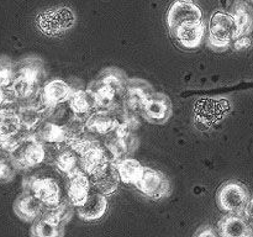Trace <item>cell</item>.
<instances>
[{
  "instance_id": "83f0119b",
  "label": "cell",
  "mask_w": 253,
  "mask_h": 237,
  "mask_svg": "<svg viewBox=\"0 0 253 237\" xmlns=\"http://www.w3.org/2000/svg\"><path fill=\"white\" fill-rule=\"evenodd\" d=\"M54 164H56L57 169L69 175L78 170L79 158H77V156L74 155L73 150H62L57 153L56 158H54Z\"/></svg>"
},
{
  "instance_id": "ba28073f",
  "label": "cell",
  "mask_w": 253,
  "mask_h": 237,
  "mask_svg": "<svg viewBox=\"0 0 253 237\" xmlns=\"http://www.w3.org/2000/svg\"><path fill=\"white\" fill-rule=\"evenodd\" d=\"M146 197L153 200H161L170 192V183L168 178L160 170L153 168H143L142 175L135 185Z\"/></svg>"
},
{
  "instance_id": "8992f818",
  "label": "cell",
  "mask_w": 253,
  "mask_h": 237,
  "mask_svg": "<svg viewBox=\"0 0 253 237\" xmlns=\"http://www.w3.org/2000/svg\"><path fill=\"white\" fill-rule=\"evenodd\" d=\"M216 201L222 211L230 214H240L245 211L249 204V192L239 182H227L220 187L216 195Z\"/></svg>"
},
{
  "instance_id": "e575fe53",
  "label": "cell",
  "mask_w": 253,
  "mask_h": 237,
  "mask_svg": "<svg viewBox=\"0 0 253 237\" xmlns=\"http://www.w3.org/2000/svg\"><path fill=\"white\" fill-rule=\"evenodd\" d=\"M245 214H246L247 221L253 226V198L249 201L246 209H245Z\"/></svg>"
},
{
  "instance_id": "5b68a950",
  "label": "cell",
  "mask_w": 253,
  "mask_h": 237,
  "mask_svg": "<svg viewBox=\"0 0 253 237\" xmlns=\"http://www.w3.org/2000/svg\"><path fill=\"white\" fill-rule=\"evenodd\" d=\"M12 162L19 168H32L42 163L46 158V150L34 136L22 138L15 143L11 150Z\"/></svg>"
},
{
  "instance_id": "9a60e30c",
  "label": "cell",
  "mask_w": 253,
  "mask_h": 237,
  "mask_svg": "<svg viewBox=\"0 0 253 237\" xmlns=\"http://www.w3.org/2000/svg\"><path fill=\"white\" fill-rule=\"evenodd\" d=\"M108 210L106 195L99 192H91L82 206L77 207L79 217L84 221H96L104 216Z\"/></svg>"
},
{
  "instance_id": "484cf974",
  "label": "cell",
  "mask_w": 253,
  "mask_h": 237,
  "mask_svg": "<svg viewBox=\"0 0 253 237\" xmlns=\"http://www.w3.org/2000/svg\"><path fill=\"white\" fill-rule=\"evenodd\" d=\"M73 205L67 200H62L59 204L54 205V206L46 207V210H43V214L41 216L47 217V219L52 220V221L57 222V224L64 225L72 219V215H73Z\"/></svg>"
},
{
  "instance_id": "1f68e13d",
  "label": "cell",
  "mask_w": 253,
  "mask_h": 237,
  "mask_svg": "<svg viewBox=\"0 0 253 237\" xmlns=\"http://www.w3.org/2000/svg\"><path fill=\"white\" fill-rule=\"evenodd\" d=\"M12 169L6 164V163L0 162V182H7L12 177Z\"/></svg>"
},
{
  "instance_id": "5bb4252c",
  "label": "cell",
  "mask_w": 253,
  "mask_h": 237,
  "mask_svg": "<svg viewBox=\"0 0 253 237\" xmlns=\"http://www.w3.org/2000/svg\"><path fill=\"white\" fill-rule=\"evenodd\" d=\"M89 178H90L91 187L95 189V192L101 193L104 195L113 194L118 189L119 183L121 182L118 169H116V164L111 160Z\"/></svg>"
},
{
  "instance_id": "d6a6232c",
  "label": "cell",
  "mask_w": 253,
  "mask_h": 237,
  "mask_svg": "<svg viewBox=\"0 0 253 237\" xmlns=\"http://www.w3.org/2000/svg\"><path fill=\"white\" fill-rule=\"evenodd\" d=\"M250 46H251V41H250L249 37L246 36L239 37V39H236V41H235V48L239 49V51L247 48V47Z\"/></svg>"
},
{
  "instance_id": "7a4b0ae2",
  "label": "cell",
  "mask_w": 253,
  "mask_h": 237,
  "mask_svg": "<svg viewBox=\"0 0 253 237\" xmlns=\"http://www.w3.org/2000/svg\"><path fill=\"white\" fill-rule=\"evenodd\" d=\"M239 37L237 25L231 14L216 11L209 21V36L208 46L215 51L227 48L232 41Z\"/></svg>"
},
{
  "instance_id": "603a6c76",
  "label": "cell",
  "mask_w": 253,
  "mask_h": 237,
  "mask_svg": "<svg viewBox=\"0 0 253 237\" xmlns=\"http://www.w3.org/2000/svg\"><path fill=\"white\" fill-rule=\"evenodd\" d=\"M232 17L237 25L239 37L246 36L253 27V10L249 4L244 1H236L232 6ZM237 37V39H239Z\"/></svg>"
},
{
  "instance_id": "2e32d148",
  "label": "cell",
  "mask_w": 253,
  "mask_h": 237,
  "mask_svg": "<svg viewBox=\"0 0 253 237\" xmlns=\"http://www.w3.org/2000/svg\"><path fill=\"white\" fill-rule=\"evenodd\" d=\"M73 93L74 90L71 88V85H68V83L62 79H52L44 85L42 90V99H43L44 105L53 108L58 104L68 101Z\"/></svg>"
},
{
  "instance_id": "44dd1931",
  "label": "cell",
  "mask_w": 253,
  "mask_h": 237,
  "mask_svg": "<svg viewBox=\"0 0 253 237\" xmlns=\"http://www.w3.org/2000/svg\"><path fill=\"white\" fill-rule=\"evenodd\" d=\"M118 121L106 110H98L86 118L85 127L89 131L99 135H106L118 128Z\"/></svg>"
},
{
  "instance_id": "f546056e",
  "label": "cell",
  "mask_w": 253,
  "mask_h": 237,
  "mask_svg": "<svg viewBox=\"0 0 253 237\" xmlns=\"http://www.w3.org/2000/svg\"><path fill=\"white\" fill-rule=\"evenodd\" d=\"M19 116L20 121H21V125L27 128H31L34 126H36L39 123L40 118H41L39 109L36 108H26L25 110L21 111V114Z\"/></svg>"
},
{
  "instance_id": "277c9868",
  "label": "cell",
  "mask_w": 253,
  "mask_h": 237,
  "mask_svg": "<svg viewBox=\"0 0 253 237\" xmlns=\"http://www.w3.org/2000/svg\"><path fill=\"white\" fill-rule=\"evenodd\" d=\"M76 22V16L69 7H54L46 10L36 17L37 27L47 36H59L71 30Z\"/></svg>"
},
{
  "instance_id": "30bf717a",
  "label": "cell",
  "mask_w": 253,
  "mask_h": 237,
  "mask_svg": "<svg viewBox=\"0 0 253 237\" xmlns=\"http://www.w3.org/2000/svg\"><path fill=\"white\" fill-rule=\"evenodd\" d=\"M67 197L74 207H79L86 201L91 193L90 178L82 169L76 170L67 178Z\"/></svg>"
},
{
  "instance_id": "836d02e7",
  "label": "cell",
  "mask_w": 253,
  "mask_h": 237,
  "mask_svg": "<svg viewBox=\"0 0 253 237\" xmlns=\"http://www.w3.org/2000/svg\"><path fill=\"white\" fill-rule=\"evenodd\" d=\"M194 237H217V236L211 227L207 226V227H203V229H200L199 231L195 234Z\"/></svg>"
},
{
  "instance_id": "4fadbf2b",
  "label": "cell",
  "mask_w": 253,
  "mask_h": 237,
  "mask_svg": "<svg viewBox=\"0 0 253 237\" xmlns=\"http://www.w3.org/2000/svg\"><path fill=\"white\" fill-rule=\"evenodd\" d=\"M202 10L198 5L192 1H175L169 7L167 14V24L169 30H174L180 24L188 21H200L202 20Z\"/></svg>"
},
{
  "instance_id": "3957f363",
  "label": "cell",
  "mask_w": 253,
  "mask_h": 237,
  "mask_svg": "<svg viewBox=\"0 0 253 237\" xmlns=\"http://www.w3.org/2000/svg\"><path fill=\"white\" fill-rule=\"evenodd\" d=\"M230 111V103L224 98H203L195 103V125L209 130L224 120Z\"/></svg>"
},
{
  "instance_id": "4dcf8cb0",
  "label": "cell",
  "mask_w": 253,
  "mask_h": 237,
  "mask_svg": "<svg viewBox=\"0 0 253 237\" xmlns=\"http://www.w3.org/2000/svg\"><path fill=\"white\" fill-rule=\"evenodd\" d=\"M14 81V74H12L11 67L9 63H0V88L6 86Z\"/></svg>"
},
{
  "instance_id": "6da1fadb",
  "label": "cell",
  "mask_w": 253,
  "mask_h": 237,
  "mask_svg": "<svg viewBox=\"0 0 253 237\" xmlns=\"http://www.w3.org/2000/svg\"><path fill=\"white\" fill-rule=\"evenodd\" d=\"M127 81L123 72L109 68L101 72L98 78L91 81L88 91L95 98L98 108L101 110L110 109L119 99H124Z\"/></svg>"
},
{
  "instance_id": "e0dca14e",
  "label": "cell",
  "mask_w": 253,
  "mask_h": 237,
  "mask_svg": "<svg viewBox=\"0 0 253 237\" xmlns=\"http://www.w3.org/2000/svg\"><path fill=\"white\" fill-rule=\"evenodd\" d=\"M14 210L17 216L25 221H36L43 214L44 205L34 195L25 192L15 201Z\"/></svg>"
},
{
  "instance_id": "7c38bea8",
  "label": "cell",
  "mask_w": 253,
  "mask_h": 237,
  "mask_svg": "<svg viewBox=\"0 0 253 237\" xmlns=\"http://www.w3.org/2000/svg\"><path fill=\"white\" fill-rule=\"evenodd\" d=\"M170 32L180 47L185 49H195L202 44L203 39H204V22L202 20L184 22Z\"/></svg>"
},
{
  "instance_id": "d590c367",
  "label": "cell",
  "mask_w": 253,
  "mask_h": 237,
  "mask_svg": "<svg viewBox=\"0 0 253 237\" xmlns=\"http://www.w3.org/2000/svg\"><path fill=\"white\" fill-rule=\"evenodd\" d=\"M180 1H192V0H180Z\"/></svg>"
},
{
  "instance_id": "52a82bcc",
  "label": "cell",
  "mask_w": 253,
  "mask_h": 237,
  "mask_svg": "<svg viewBox=\"0 0 253 237\" xmlns=\"http://www.w3.org/2000/svg\"><path fill=\"white\" fill-rule=\"evenodd\" d=\"M26 193L40 200L44 207L54 206L62 201V189L58 180L49 175L32 177L29 180Z\"/></svg>"
},
{
  "instance_id": "cb8c5ba5",
  "label": "cell",
  "mask_w": 253,
  "mask_h": 237,
  "mask_svg": "<svg viewBox=\"0 0 253 237\" xmlns=\"http://www.w3.org/2000/svg\"><path fill=\"white\" fill-rule=\"evenodd\" d=\"M69 108L77 116H85L98 109L95 98L88 90H76L68 100Z\"/></svg>"
},
{
  "instance_id": "ac0fdd59",
  "label": "cell",
  "mask_w": 253,
  "mask_h": 237,
  "mask_svg": "<svg viewBox=\"0 0 253 237\" xmlns=\"http://www.w3.org/2000/svg\"><path fill=\"white\" fill-rule=\"evenodd\" d=\"M151 94L152 93H151L150 85L143 80H141V79L128 80L125 95H124V100H125L126 106L130 110H138L141 113V108H142L143 103Z\"/></svg>"
},
{
  "instance_id": "ffe728a7",
  "label": "cell",
  "mask_w": 253,
  "mask_h": 237,
  "mask_svg": "<svg viewBox=\"0 0 253 237\" xmlns=\"http://www.w3.org/2000/svg\"><path fill=\"white\" fill-rule=\"evenodd\" d=\"M219 232L221 237H251L252 235L249 222L237 215L225 216L219 222Z\"/></svg>"
},
{
  "instance_id": "7402d4cb",
  "label": "cell",
  "mask_w": 253,
  "mask_h": 237,
  "mask_svg": "<svg viewBox=\"0 0 253 237\" xmlns=\"http://www.w3.org/2000/svg\"><path fill=\"white\" fill-rule=\"evenodd\" d=\"M115 164L121 182L132 185L137 184L145 168L137 159L133 158H121Z\"/></svg>"
},
{
  "instance_id": "9c48e42d",
  "label": "cell",
  "mask_w": 253,
  "mask_h": 237,
  "mask_svg": "<svg viewBox=\"0 0 253 237\" xmlns=\"http://www.w3.org/2000/svg\"><path fill=\"white\" fill-rule=\"evenodd\" d=\"M143 118L151 123H165L172 115V101L166 94L152 93L141 108Z\"/></svg>"
},
{
  "instance_id": "8fae6325",
  "label": "cell",
  "mask_w": 253,
  "mask_h": 237,
  "mask_svg": "<svg viewBox=\"0 0 253 237\" xmlns=\"http://www.w3.org/2000/svg\"><path fill=\"white\" fill-rule=\"evenodd\" d=\"M40 67L29 63L21 67L12 81V91L17 98H29L36 90L40 81Z\"/></svg>"
},
{
  "instance_id": "d4e9b609",
  "label": "cell",
  "mask_w": 253,
  "mask_h": 237,
  "mask_svg": "<svg viewBox=\"0 0 253 237\" xmlns=\"http://www.w3.org/2000/svg\"><path fill=\"white\" fill-rule=\"evenodd\" d=\"M64 225L57 224L44 216H40L31 229L32 237H63Z\"/></svg>"
},
{
  "instance_id": "d6986e66",
  "label": "cell",
  "mask_w": 253,
  "mask_h": 237,
  "mask_svg": "<svg viewBox=\"0 0 253 237\" xmlns=\"http://www.w3.org/2000/svg\"><path fill=\"white\" fill-rule=\"evenodd\" d=\"M108 162H110V160L108 159V155H106L105 150L101 148L99 145L91 147L90 150H88L79 157V167L89 177L98 172Z\"/></svg>"
},
{
  "instance_id": "f1b7e54d",
  "label": "cell",
  "mask_w": 253,
  "mask_h": 237,
  "mask_svg": "<svg viewBox=\"0 0 253 237\" xmlns=\"http://www.w3.org/2000/svg\"><path fill=\"white\" fill-rule=\"evenodd\" d=\"M21 127L20 116L15 114H4L0 118V138L9 140Z\"/></svg>"
},
{
  "instance_id": "4316f807",
  "label": "cell",
  "mask_w": 253,
  "mask_h": 237,
  "mask_svg": "<svg viewBox=\"0 0 253 237\" xmlns=\"http://www.w3.org/2000/svg\"><path fill=\"white\" fill-rule=\"evenodd\" d=\"M41 137L49 143L68 142L72 137V131L68 126H58L54 123H46L40 132Z\"/></svg>"
}]
</instances>
